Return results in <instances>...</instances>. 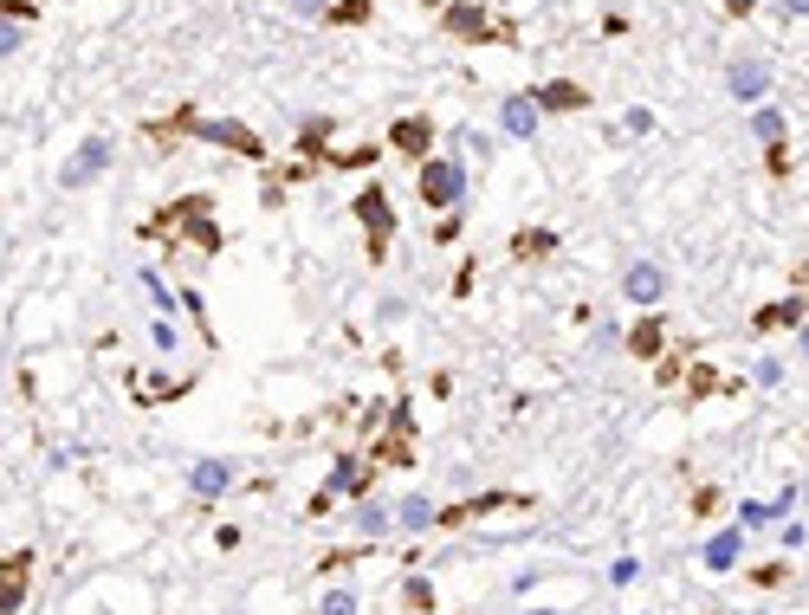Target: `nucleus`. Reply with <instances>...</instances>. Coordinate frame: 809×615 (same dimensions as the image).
Listing matches in <instances>:
<instances>
[{
  "label": "nucleus",
  "mask_w": 809,
  "mask_h": 615,
  "mask_svg": "<svg viewBox=\"0 0 809 615\" xmlns=\"http://www.w3.org/2000/svg\"><path fill=\"white\" fill-rule=\"evenodd\" d=\"M415 195H421V208H460L466 201V162L421 156L415 162Z\"/></svg>",
  "instance_id": "obj_1"
},
{
  "label": "nucleus",
  "mask_w": 809,
  "mask_h": 615,
  "mask_svg": "<svg viewBox=\"0 0 809 615\" xmlns=\"http://www.w3.org/2000/svg\"><path fill=\"white\" fill-rule=\"evenodd\" d=\"M175 130L201 136V143H221V149H233V156H246V162H266L259 130H246L240 117H195V111H182V117H175Z\"/></svg>",
  "instance_id": "obj_2"
},
{
  "label": "nucleus",
  "mask_w": 809,
  "mask_h": 615,
  "mask_svg": "<svg viewBox=\"0 0 809 615\" xmlns=\"http://www.w3.org/2000/svg\"><path fill=\"white\" fill-rule=\"evenodd\" d=\"M350 208H356V221L369 227V259H382V253H389V234H395V208H389V195H382L376 182H363V195H356Z\"/></svg>",
  "instance_id": "obj_3"
},
{
  "label": "nucleus",
  "mask_w": 809,
  "mask_h": 615,
  "mask_svg": "<svg viewBox=\"0 0 809 615\" xmlns=\"http://www.w3.org/2000/svg\"><path fill=\"white\" fill-rule=\"evenodd\" d=\"M104 169H111V136H85V143H78V156L59 169V188H91Z\"/></svg>",
  "instance_id": "obj_4"
},
{
  "label": "nucleus",
  "mask_w": 809,
  "mask_h": 615,
  "mask_svg": "<svg viewBox=\"0 0 809 615\" xmlns=\"http://www.w3.org/2000/svg\"><path fill=\"white\" fill-rule=\"evenodd\" d=\"M441 26H447L454 39H466V46H479V39H512V26H492L479 0H460V7H447Z\"/></svg>",
  "instance_id": "obj_5"
},
{
  "label": "nucleus",
  "mask_w": 809,
  "mask_h": 615,
  "mask_svg": "<svg viewBox=\"0 0 809 615\" xmlns=\"http://www.w3.org/2000/svg\"><path fill=\"white\" fill-rule=\"evenodd\" d=\"M725 91H732V104H764L771 98V65L764 59H732L725 65Z\"/></svg>",
  "instance_id": "obj_6"
},
{
  "label": "nucleus",
  "mask_w": 809,
  "mask_h": 615,
  "mask_svg": "<svg viewBox=\"0 0 809 615\" xmlns=\"http://www.w3.org/2000/svg\"><path fill=\"white\" fill-rule=\"evenodd\" d=\"M803 324H809V292L771 298L764 311H751V331H803Z\"/></svg>",
  "instance_id": "obj_7"
},
{
  "label": "nucleus",
  "mask_w": 809,
  "mask_h": 615,
  "mask_svg": "<svg viewBox=\"0 0 809 615\" xmlns=\"http://www.w3.org/2000/svg\"><path fill=\"white\" fill-rule=\"evenodd\" d=\"M622 298H628V305H661V298H667V272L654 266V259H635V266L622 272Z\"/></svg>",
  "instance_id": "obj_8"
},
{
  "label": "nucleus",
  "mask_w": 809,
  "mask_h": 615,
  "mask_svg": "<svg viewBox=\"0 0 809 615\" xmlns=\"http://www.w3.org/2000/svg\"><path fill=\"white\" fill-rule=\"evenodd\" d=\"M389 149H395V156H408V162H421L434 149V117H395L389 123Z\"/></svg>",
  "instance_id": "obj_9"
},
{
  "label": "nucleus",
  "mask_w": 809,
  "mask_h": 615,
  "mask_svg": "<svg viewBox=\"0 0 809 615\" xmlns=\"http://www.w3.org/2000/svg\"><path fill=\"white\" fill-rule=\"evenodd\" d=\"M26 577H33V551L0 557V615H20V603H26Z\"/></svg>",
  "instance_id": "obj_10"
},
{
  "label": "nucleus",
  "mask_w": 809,
  "mask_h": 615,
  "mask_svg": "<svg viewBox=\"0 0 809 615\" xmlns=\"http://www.w3.org/2000/svg\"><path fill=\"white\" fill-rule=\"evenodd\" d=\"M538 98H531V91H512V98L499 104V130L505 136H518V143H525V136H538Z\"/></svg>",
  "instance_id": "obj_11"
},
{
  "label": "nucleus",
  "mask_w": 809,
  "mask_h": 615,
  "mask_svg": "<svg viewBox=\"0 0 809 615\" xmlns=\"http://www.w3.org/2000/svg\"><path fill=\"white\" fill-rule=\"evenodd\" d=\"M531 98H538V111H564L570 117V111H583V104H589V91L577 85V78H544Z\"/></svg>",
  "instance_id": "obj_12"
},
{
  "label": "nucleus",
  "mask_w": 809,
  "mask_h": 615,
  "mask_svg": "<svg viewBox=\"0 0 809 615\" xmlns=\"http://www.w3.org/2000/svg\"><path fill=\"white\" fill-rule=\"evenodd\" d=\"M699 557H706V570H719V577H725V570H738V557H745V531H738V525L712 531V538H706V551H699Z\"/></svg>",
  "instance_id": "obj_13"
},
{
  "label": "nucleus",
  "mask_w": 809,
  "mask_h": 615,
  "mask_svg": "<svg viewBox=\"0 0 809 615\" xmlns=\"http://www.w3.org/2000/svg\"><path fill=\"white\" fill-rule=\"evenodd\" d=\"M188 486H195V499H221L233 486V460H195V467H188Z\"/></svg>",
  "instance_id": "obj_14"
},
{
  "label": "nucleus",
  "mask_w": 809,
  "mask_h": 615,
  "mask_svg": "<svg viewBox=\"0 0 809 615\" xmlns=\"http://www.w3.org/2000/svg\"><path fill=\"white\" fill-rule=\"evenodd\" d=\"M434 512H441V505H434L428 492H408V499L395 505V525L402 531H434Z\"/></svg>",
  "instance_id": "obj_15"
},
{
  "label": "nucleus",
  "mask_w": 809,
  "mask_h": 615,
  "mask_svg": "<svg viewBox=\"0 0 809 615\" xmlns=\"http://www.w3.org/2000/svg\"><path fill=\"white\" fill-rule=\"evenodd\" d=\"M356 531H363V538H389V531H395V505L356 499Z\"/></svg>",
  "instance_id": "obj_16"
},
{
  "label": "nucleus",
  "mask_w": 809,
  "mask_h": 615,
  "mask_svg": "<svg viewBox=\"0 0 809 615\" xmlns=\"http://www.w3.org/2000/svg\"><path fill=\"white\" fill-rule=\"evenodd\" d=\"M324 492H356V499H363V492H369V467H363L356 454H344V460L331 467V486H324Z\"/></svg>",
  "instance_id": "obj_17"
},
{
  "label": "nucleus",
  "mask_w": 809,
  "mask_h": 615,
  "mask_svg": "<svg viewBox=\"0 0 809 615\" xmlns=\"http://www.w3.org/2000/svg\"><path fill=\"white\" fill-rule=\"evenodd\" d=\"M751 130H758V143H764V149L784 143V111H777V104H751Z\"/></svg>",
  "instance_id": "obj_18"
},
{
  "label": "nucleus",
  "mask_w": 809,
  "mask_h": 615,
  "mask_svg": "<svg viewBox=\"0 0 809 615\" xmlns=\"http://www.w3.org/2000/svg\"><path fill=\"white\" fill-rule=\"evenodd\" d=\"M557 253V234L551 227H531V234H512V259H544Z\"/></svg>",
  "instance_id": "obj_19"
},
{
  "label": "nucleus",
  "mask_w": 809,
  "mask_h": 615,
  "mask_svg": "<svg viewBox=\"0 0 809 615\" xmlns=\"http://www.w3.org/2000/svg\"><path fill=\"white\" fill-rule=\"evenodd\" d=\"M324 136H331V123H324V117H311V123H298V149H305V156H311V162H324V156H331V149H324Z\"/></svg>",
  "instance_id": "obj_20"
},
{
  "label": "nucleus",
  "mask_w": 809,
  "mask_h": 615,
  "mask_svg": "<svg viewBox=\"0 0 809 615\" xmlns=\"http://www.w3.org/2000/svg\"><path fill=\"white\" fill-rule=\"evenodd\" d=\"M628 350H635V357H661V318L635 324V331H628Z\"/></svg>",
  "instance_id": "obj_21"
},
{
  "label": "nucleus",
  "mask_w": 809,
  "mask_h": 615,
  "mask_svg": "<svg viewBox=\"0 0 809 615\" xmlns=\"http://www.w3.org/2000/svg\"><path fill=\"white\" fill-rule=\"evenodd\" d=\"M369 13H376V0H344V7H331L324 20H331V26H363Z\"/></svg>",
  "instance_id": "obj_22"
},
{
  "label": "nucleus",
  "mask_w": 809,
  "mask_h": 615,
  "mask_svg": "<svg viewBox=\"0 0 809 615\" xmlns=\"http://www.w3.org/2000/svg\"><path fill=\"white\" fill-rule=\"evenodd\" d=\"M402 603L428 615V609H434V583H428V577H408V583H402Z\"/></svg>",
  "instance_id": "obj_23"
},
{
  "label": "nucleus",
  "mask_w": 809,
  "mask_h": 615,
  "mask_svg": "<svg viewBox=\"0 0 809 615\" xmlns=\"http://www.w3.org/2000/svg\"><path fill=\"white\" fill-rule=\"evenodd\" d=\"M376 156H382L376 143H356V149H337L331 162H337V169H369V162H376Z\"/></svg>",
  "instance_id": "obj_24"
},
{
  "label": "nucleus",
  "mask_w": 809,
  "mask_h": 615,
  "mask_svg": "<svg viewBox=\"0 0 809 615\" xmlns=\"http://www.w3.org/2000/svg\"><path fill=\"white\" fill-rule=\"evenodd\" d=\"M454 143H460V156H492V136L486 130H454Z\"/></svg>",
  "instance_id": "obj_25"
},
{
  "label": "nucleus",
  "mask_w": 809,
  "mask_h": 615,
  "mask_svg": "<svg viewBox=\"0 0 809 615\" xmlns=\"http://www.w3.org/2000/svg\"><path fill=\"white\" fill-rule=\"evenodd\" d=\"M751 382H758V389H777V382H784V363H777V357H758V369H751Z\"/></svg>",
  "instance_id": "obj_26"
},
{
  "label": "nucleus",
  "mask_w": 809,
  "mask_h": 615,
  "mask_svg": "<svg viewBox=\"0 0 809 615\" xmlns=\"http://www.w3.org/2000/svg\"><path fill=\"white\" fill-rule=\"evenodd\" d=\"M20 39H26L20 20H0V59H13V52H20Z\"/></svg>",
  "instance_id": "obj_27"
},
{
  "label": "nucleus",
  "mask_w": 809,
  "mask_h": 615,
  "mask_svg": "<svg viewBox=\"0 0 809 615\" xmlns=\"http://www.w3.org/2000/svg\"><path fill=\"white\" fill-rule=\"evenodd\" d=\"M149 344H156V350H175V344H182V331H175L169 318H156V324H149Z\"/></svg>",
  "instance_id": "obj_28"
},
{
  "label": "nucleus",
  "mask_w": 809,
  "mask_h": 615,
  "mask_svg": "<svg viewBox=\"0 0 809 615\" xmlns=\"http://www.w3.org/2000/svg\"><path fill=\"white\" fill-rule=\"evenodd\" d=\"M635 577H641V564H635V557H615V564H609V583H615V590H628Z\"/></svg>",
  "instance_id": "obj_29"
},
{
  "label": "nucleus",
  "mask_w": 809,
  "mask_h": 615,
  "mask_svg": "<svg viewBox=\"0 0 809 615\" xmlns=\"http://www.w3.org/2000/svg\"><path fill=\"white\" fill-rule=\"evenodd\" d=\"M318 615H356V596H350V590H331V596L318 603Z\"/></svg>",
  "instance_id": "obj_30"
},
{
  "label": "nucleus",
  "mask_w": 809,
  "mask_h": 615,
  "mask_svg": "<svg viewBox=\"0 0 809 615\" xmlns=\"http://www.w3.org/2000/svg\"><path fill=\"white\" fill-rule=\"evenodd\" d=\"M764 169H771L777 182H784V175H790V149H784V143H771V149H764Z\"/></svg>",
  "instance_id": "obj_31"
},
{
  "label": "nucleus",
  "mask_w": 809,
  "mask_h": 615,
  "mask_svg": "<svg viewBox=\"0 0 809 615\" xmlns=\"http://www.w3.org/2000/svg\"><path fill=\"white\" fill-rule=\"evenodd\" d=\"M751 577H758V590H777V583H784L790 570H784V564H777V557H771V564H758V570H751Z\"/></svg>",
  "instance_id": "obj_32"
},
{
  "label": "nucleus",
  "mask_w": 809,
  "mask_h": 615,
  "mask_svg": "<svg viewBox=\"0 0 809 615\" xmlns=\"http://www.w3.org/2000/svg\"><path fill=\"white\" fill-rule=\"evenodd\" d=\"M33 13H39L33 0H0V20H20V26H26V20H33Z\"/></svg>",
  "instance_id": "obj_33"
},
{
  "label": "nucleus",
  "mask_w": 809,
  "mask_h": 615,
  "mask_svg": "<svg viewBox=\"0 0 809 615\" xmlns=\"http://www.w3.org/2000/svg\"><path fill=\"white\" fill-rule=\"evenodd\" d=\"M376 318H382V324H395V318H408V298H395V292H389V298H382V305H376Z\"/></svg>",
  "instance_id": "obj_34"
},
{
  "label": "nucleus",
  "mask_w": 809,
  "mask_h": 615,
  "mask_svg": "<svg viewBox=\"0 0 809 615\" xmlns=\"http://www.w3.org/2000/svg\"><path fill=\"white\" fill-rule=\"evenodd\" d=\"M719 389V369H693V395H712Z\"/></svg>",
  "instance_id": "obj_35"
},
{
  "label": "nucleus",
  "mask_w": 809,
  "mask_h": 615,
  "mask_svg": "<svg viewBox=\"0 0 809 615\" xmlns=\"http://www.w3.org/2000/svg\"><path fill=\"white\" fill-rule=\"evenodd\" d=\"M473 279H479V266H473V259H466V266H460V272H454V292H460V298H466V292H473Z\"/></svg>",
  "instance_id": "obj_36"
},
{
  "label": "nucleus",
  "mask_w": 809,
  "mask_h": 615,
  "mask_svg": "<svg viewBox=\"0 0 809 615\" xmlns=\"http://www.w3.org/2000/svg\"><path fill=\"white\" fill-rule=\"evenodd\" d=\"M149 389H156V395H182V389H188V376H156Z\"/></svg>",
  "instance_id": "obj_37"
},
{
  "label": "nucleus",
  "mask_w": 809,
  "mask_h": 615,
  "mask_svg": "<svg viewBox=\"0 0 809 615\" xmlns=\"http://www.w3.org/2000/svg\"><path fill=\"white\" fill-rule=\"evenodd\" d=\"M751 7H758V0H725V13H732V20H745Z\"/></svg>",
  "instance_id": "obj_38"
},
{
  "label": "nucleus",
  "mask_w": 809,
  "mask_h": 615,
  "mask_svg": "<svg viewBox=\"0 0 809 615\" xmlns=\"http://www.w3.org/2000/svg\"><path fill=\"white\" fill-rule=\"evenodd\" d=\"M298 13H331V0H292Z\"/></svg>",
  "instance_id": "obj_39"
},
{
  "label": "nucleus",
  "mask_w": 809,
  "mask_h": 615,
  "mask_svg": "<svg viewBox=\"0 0 809 615\" xmlns=\"http://www.w3.org/2000/svg\"><path fill=\"white\" fill-rule=\"evenodd\" d=\"M784 7H790V13H803V20H809V0H784Z\"/></svg>",
  "instance_id": "obj_40"
},
{
  "label": "nucleus",
  "mask_w": 809,
  "mask_h": 615,
  "mask_svg": "<svg viewBox=\"0 0 809 615\" xmlns=\"http://www.w3.org/2000/svg\"><path fill=\"white\" fill-rule=\"evenodd\" d=\"M797 344H803V357H809V324H803V331H797Z\"/></svg>",
  "instance_id": "obj_41"
},
{
  "label": "nucleus",
  "mask_w": 809,
  "mask_h": 615,
  "mask_svg": "<svg viewBox=\"0 0 809 615\" xmlns=\"http://www.w3.org/2000/svg\"><path fill=\"white\" fill-rule=\"evenodd\" d=\"M803 279H809V266H803Z\"/></svg>",
  "instance_id": "obj_42"
}]
</instances>
